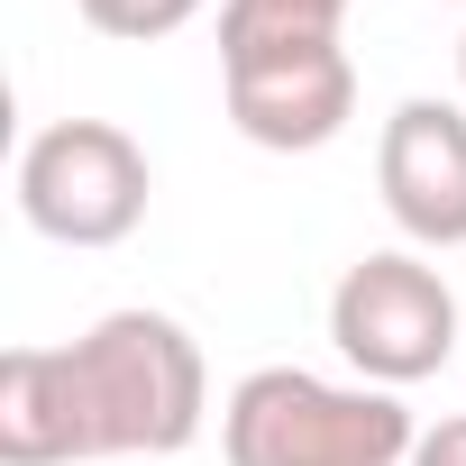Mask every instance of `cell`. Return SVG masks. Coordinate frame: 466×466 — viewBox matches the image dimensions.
Returning <instances> with one entry per match:
<instances>
[{"instance_id": "6da1fadb", "label": "cell", "mask_w": 466, "mask_h": 466, "mask_svg": "<svg viewBox=\"0 0 466 466\" xmlns=\"http://www.w3.org/2000/svg\"><path fill=\"white\" fill-rule=\"evenodd\" d=\"M210 375L174 311H110L74 348L0 357V466L174 457L201 439Z\"/></svg>"}, {"instance_id": "7a4b0ae2", "label": "cell", "mask_w": 466, "mask_h": 466, "mask_svg": "<svg viewBox=\"0 0 466 466\" xmlns=\"http://www.w3.org/2000/svg\"><path fill=\"white\" fill-rule=\"evenodd\" d=\"M420 430L384 384H329L311 366H257L219 411L228 466H411Z\"/></svg>"}, {"instance_id": "3957f363", "label": "cell", "mask_w": 466, "mask_h": 466, "mask_svg": "<svg viewBox=\"0 0 466 466\" xmlns=\"http://www.w3.org/2000/svg\"><path fill=\"white\" fill-rule=\"evenodd\" d=\"M156 201V165L110 119H56L19 147V219L56 248H119Z\"/></svg>"}, {"instance_id": "277c9868", "label": "cell", "mask_w": 466, "mask_h": 466, "mask_svg": "<svg viewBox=\"0 0 466 466\" xmlns=\"http://www.w3.org/2000/svg\"><path fill=\"white\" fill-rule=\"evenodd\" d=\"M329 339H339V357L366 384L402 393V384H420V375L448 366V348H457V293H448L439 266H420L402 248L357 257L339 275V293H329Z\"/></svg>"}, {"instance_id": "5b68a950", "label": "cell", "mask_w": 466, "mask_h": 466, "mask_svg": "<svg viewBox=\"0 0 466 466\" xmlns=\"http://www.w3.org/2000/svg\"><path fill=\"white\" fill-rule=\"evenodd\" d=\"M219 83H228V119H238V137L266 147V156H311V147H329L357 119V65H348L339 37L228 56Z\"/></svg>"}, {"instance_id": "8992f818", "label": "cell", "mask_w": 466, "mask_h": 466, "mask_svg": "<svg viewBox=\"0 0 466 466\" xmlns=\"http://www.w3.org/2000/svg\"><path fill=\"white\" fill-rule=\"evenodd\" d=\"M375 192L411 248H466V110L402 101L375 137Z\"/></svg>"}, {"instance_id": "52a82bcc", "label": "cell", "mask_w": 466, "mask_h": 466, "mask_svg": "<svg viewBox=\"0 0 466 466\" xmlns=\"http://www.w3.org/2000/svg\"><path fill=\"white\" fill-rule=\"evenodd\" d=\"M348 28V0H219V65L266 46H320Z\"/></svg>"}, {"instance_id": "ba28073f", "label": "cell", "mask_w": 466, "mask_h": 466, "mask_svg": "<svg viewBox=\"0 0 466 466\" xmlns=\"http://www.w3.org/2000/svg\"><path fill=\"white\" fill-rule=\"evenodd\" d=\"M74 10H83L101 37H128V46H147V37H174V28H192V19H201V0H74Z\"/></svg>"}, {"instance_id": "9c48e42d", "label": "cell", "mask_w": 466, "mask_h": 466, "mask_svg": "<svg viewBox=\"0 0 466 466\" xmlns=\"http://www.w3.org/2000/svg\"><path fill=\"white\" fill-rule=\"evenodd\" d=\"M411 466H466V411H457V420H439V430H420Z\"/></svg>"}, {"instance_id": "30bf717a", "label": "cell", "mask_w": 466, "mask_h": 466, "mask_svg": "<svg viewBox=\"0 0 466 466\" xmlns=\"http://www.w3.org/2000/svg\"><path fill=\"white\" fill-rule=\"evenodd\" d=\"M457 83H466V37H457Z\"/></svg>"}]
</instances>
